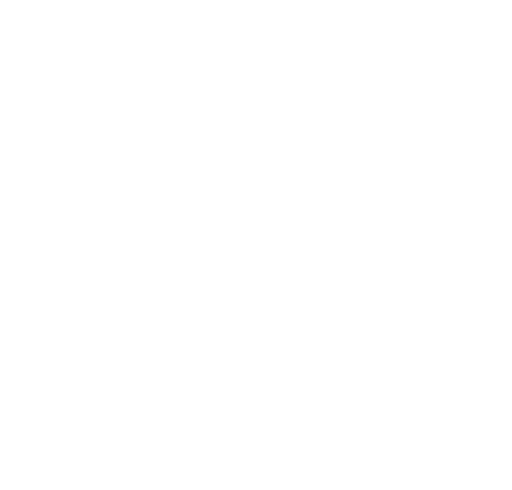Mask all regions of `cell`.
I'll return each mask as SVG.
<instances>
[]
</instances>
